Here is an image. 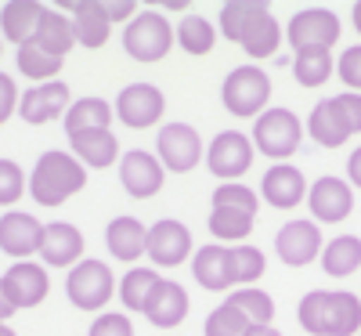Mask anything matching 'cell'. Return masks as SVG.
Here are the masks:
<instances>
[{"instance_id":"ee69618b","label":"cell","mask_w":361,"mask_h":336,"mask_svg":"<svg viewBox=\"0 0 361 336\" xmlns=\"http://www.w3.org/2000/svg\"><path fill=\"white\" fill-rule=\"evenodd\" d=\"M87 336H134V325L127 315H116V311H102L94 318V325H90Z\"/></svg>"},{"instance_id":"9c48e42d","label":"cell","mask_w":361,"mask_h":336,"mask_svg":"<svg viewBox=\"0 0 361 336\" xmlns=\"http://www.w3.org/2000/svg\"><path fill=\"white\" fill-rule=\"evenodd\" d=\"M156 156L163 170L170 174H188L202 163V138L192 124H163L156 138Z\"/></svg>"},{"instance_id":"f1b7e54d","label":"cell","mask_w":361,"mask_h":336,"mask_svg":"<svg viewBox=\"0 0 361 336\" xmlns=\"http://www.w3.org/2000/svg\"><path fill=\"white\" fill-rule=\"evenodd\" d=\"M322 271L333 275V279H347V275H354L361 268V239L357 235H336L325 242L322 250Z\"/></svg>"},{"instance_id":"74e56055","label":"cell","mask_w":361,"mask_h":336,"mask_svg":"<svg viewBox=\"0 0 361 336\" xmlns=\"http://www.w3.org/2000/svg\"><path fill=\"white\" fill-rule=\"evenodd\" d=\"M231 308H238L253 325H271V318H275V300H271V293L257 289V286H246V289H235L228 296Z\"/></svg>"},{"instance_id":"b9f144b4","label":"cell","mask_w":361,"mask_h":336,"mask_svg":"<svg viewBox=\"0 0 361 336\" xmlns=\"http://www.w3.org/2000/svg\"><path fill=\"white\" fill-rule=\"evenodd\" d=\"M329 105H333V112L340 116V124L354 134H361V95H336V98H329Z\"/></svg>"},{"instance_id":"db71d44e","label":"cell","mask_w":361,"mask_h":336,"mask_svg":"<svg viewBox=\"0 0 361 336\" xmlns=\"http://www.w3.org/2000/svg\"><path fill=\"white\" fill-rule=\"evenodd\" d=\"M0 54H4V37H0Z\"/></svg>"},{"instance_id":"8992f818","label":"cell","mask_w":361,"mask_h":336,"mask_svg":"<svg viewBox=\"0 0 361 336\" xmlns=\"http://www.w3.org/2000/svg\"><path fill=\"white\" fill-rule=\"evenodd\" d=\"M66 293L80 311H105V304L116 296V275L105 260L83 257L76 268H69Z\"/></svg>"},{"instance_id":"681fc988","label":"cell","mask_w":361,"mask_h":336,"mask_svg":"<svg viewBox=\"0 0 361 336\" xmlns=\"http://www.w3.org/2000/svg\"><path fill=\"white\" fill-rule=\"evenodd\" d=\"M156 8H166V11H188V8H195L192 0H156Z\"/></svg>"},{"instance_id":"f35d334b","label":"cell","mask_w":361,"mask_h":336,"mask_svg":"<svg viewBox=\"0 0 361 336\" xmlns=\"http://www.w3.org/2000/svg\"><path fill=\"white\" fill-rule=\"evenodd\" d=\"M250 329H253V322L238 311V308H231L228 300L221 304V308L209 311V318H206V325H202L206 336H246Z\"/></svg>"},{"instance_id":"11a10c76","label":"cell","mask_w":361,"mask_h":336,"mask_svg":"<svg viewBox=\"0 0 361 336\" xmlns=\"http://www.w3.org/2000/svg\"><path fill=\"white\" fill-rule=\"evenodd\" d=\"M357 336H361V332H357Z\"/></svg>"},{"instance_id":"60d3db41","label":"cell","mask_w":361,"mask_h":336,"mask_svg":"<svg viewBox=\"0 0 361 336\" xmlns=\"http://www.w3.org/2000/svg\"><path fill=\"white\" fill-rule=\"evenodd\" d=\"M29 192V177L15 160H0V206H15Z\"/></svg>"},{"instance_id":"e575fe53","label":"cell","mask_w":361,"mask_h":336,"mask_svg":"<svg viewBox=\"0 0 361 336\" xmlns=\"http://www.w3.org/2000/svg\"><path fill=\"white\" fill-rule=\"evenodd\" d=\"M177 44H180V51L202 58L217 47V25L202 15H185L177 25Z\"/></svg>"},{"instance_id":"484cf974","label":"cell","mask_w":361,"mask_h":336,"mask_svg":"<svg viewBox=\"0 0 361 336\" xmlns=\"http://www.w3.org/2000/svg\"><path fill=\"white\" fill-rule=\"evenodd\" d=\"M192 275L202 289H214V293H224L231 289V275H228V246L221 242H209V246L195 250L192 253Z\"/></svg>"},{"instance_id":"7c38bea8","label":"cell","mask_w":361,"mask_h":336,"mask_svg":"<svg viewBox=\"0 0 361 336\" xmlns=\"http://www.w3.org/2000/svg\"><path fill=\"white\" fill-rule=\"evenodd\" d=\"M44 232L47 224L40 217H33L25 210H8L0 217V250L15 260H33L44 246Z\"/></svg>"},{"instance_id":"30bf717a","label":"cell","mask_w":361,"mask_h":336,"mask_svg":"<svg viewBox=\"0 0 361 336\" xmlns=\"http://www.w3.org/2000/svg\"><path fill=\"white\" fill-rule=\"evenodd\" d=\"M116 119L127 124L130 131H148L156 127L163 112H166V98L156 83H130L116 95Z\"/></svg>"},{"instance_id":"ffe728a7","label":"cell","mask_w":361,"mask_h":336,"mask_svg":"<svg viewBox=\"0 0 361 336\" xmlns=\"http://www.w3.org/2000/svg\"><path fill=\"white\" fill-rule=\"evenodd\" d=\"M83 246H87V239H83V232L76 224L54 221L44 232L40 260H44V268H76L83 260Z\"/></svg>"},{"instance_id":"4316f807","label":"cell","mask_w":361,"mask_h":336,"mask_svg":"<svg viewBox=\"0 0 361 336\" xmlns=\"http://www.w3.org/2000/svg\"><path fill=\"white\" fill-rule=\"evenodd\" d=\"M282 40H286V37H282V25H279V18L271 15V11H264V15L250 18V25H246L243 40H238V47H243L250 58H257V62H264V58L279 54Z\"/></svg>"},{"instance_id":"e0dca14e","label":"cell","mask_w":361,"mask_h":336,"mask_svg":"<svg viewBox=\"0 0 361 336\" xmlns=\"http://www.w3.org/2000/svg\"><path fill=\"white\" fill-rule=\"evenodd\" d=\"M58 8L73 18L76 44H80V47L98 51V47L109 44V37H112V18H109V11H105V0H62Z\"/></svg>"},{"instance_id":"d590c367","label":"cell","mask_w":361,"mask_h":336,"mask_svg":"<svg viewBox=\"0 0 361 336\" xmlns=\"http://www.w3.org/2000/svg\"><path fill=\"white\" fill-rule=\"evenodd\" d=\"M253 224L257 217H250V213H238V210H224V206H214L209 210V235L224 242H235V246H243V239L253 235Z\"/></svg>"},{"instance_id":"7402d4cb","label":"cell","mask_w":361,"mask_h":336,"mask_svg":"<svg viewBox=\"0 0 361 336\" xmlns=\"http://www.w3.org/2000/svg\"><path fill=\"white\" fill-rule=\"evenodd\" d=\"M69 152L87 167V170H109L116 160H123L119 138L112 131H83L69 138Z\"/></svg>"},{"instance_id":"83f0119b","label":"cell","mask_w":361,"mask_h":336,"mask_svg":"<svg viewBox=\"0 0 361 336\" xmlns=\"http://www.w3.org/2000/svg\"><path fill=\"white\" fill-rule=\"evenodd\" d=\"M112 116H116V109L105 98L90 95V98H80V102L69 105L62 127H66L69 138L73 134H83V131H112Z\"/></svg>"},{"instance_id":"8fae6325","label":"cell","mask_w":361,"mask_h":336,"mask_svg":"<svg viewBox=\"0 0 361 336\" xmlns=\"http://www.w3.org/2000/svg\"><path fill=\"white\" fill-rule=\"evenodd\" d=\"M69 105H73V90L62 80L33 83L29 90H22L18 116H22V124H29V127H44V124H54V119H66Z\"/></svg>"},{"instance_id":"7bdbcfd3","label":"cell","mask_w":361,"mask_h":336,"mask_svg":"<svg viewBox=\"0 0 361 336\" xmlns=\"http://www.w3.org/2000/svg\"><path fill=\"white\" fill-rule=\"evenodd\" d=\"M336 76L343 80V87H350L354 95L361 90V44H354V47H347L343 54H340V62H336Z\"/></svg>"},{"instance_id":"d4e9b609","label":"cell","mask_w":361,"mask_h":336,"mask_svg":"<svg viewBox=\"0 0 361 336\" xmlns=\"http://www.w3.org/2000/svg\"><path fill=\"white\" fill-rule=\"evenodd\" d=\"M29 44H37L40 51H47L51 58H62L66 62V54L76 47V29H73V18L66 11H54L47 8L40 25H37V37L29 40Z\"/></svg>"},{"instance_id":"cb8c5ba5","label":"cell","mask_w":361,"mask_h":336,"mask_svg":"<svg viewBox=\"0 0 361 336\" xmlns=\"http://www.w3.org/2000/svg\"><path fill=\"white\" fill-rule=\"evenodd\" d=\"M105 246L116 260L123 264H134L148 253V228L137 221V217H116L109 228H105Z\"/></svg>"},{"instance_id":"44dd1931","label":"cell","mask_w":361,"mask_h":336,"mask_svg":"<svg viewBox=\"0 0 361 336\" xmlns=\"http://www.w3.org/2000/svg\"><path fill=\"white\" fill-rule=\"evenodd\" d=\"M188 293L180 282L173 279H159V286L152 289V296H148V308H145V318L152 322L156 329H173L188 318Z\"/></svg>"},{"instance_id":"8d00e7d4","label":"cell","mask_w":361,"mask_h":336,"mask_svg":"<svg viewBox=\"0 0 361 336\" xmlns=\"http://www.w3.org/2000/svg\"><path fill=\"white\" fill-rule=\"evenodd\" d=\"M15 66L25 80H33V83H51L58 80V73H62V58H51L47 51H40L37 44H22L18 47V58H15Z\"/></svg>"},{"instance_id":"836d02e7","label":"cell","mask_w":361,"mask_h":336,"mask_svg":"<svg viewBox=\"0 0 361 336\" xmlns=\"http://www.w3.org/2000/svg\"><path fill=\"white\" fill-rule=\"evenodd\" d=\"M307 134H311V138H314V145H322V148H343V145H347V138H350V131L340 124V116L333 112L329 98H325V102H318V105L311 109Z\"/></svg>"},{"instance_id":"603a6c76","label":"cell","mask_w":361,"mask_h":336,"mask_svg":"<svg viewBox=\"0 0 361 336\" xmlns=\"http://www.w3.org/2000/svg\"><path fill=\"white\" fill-rule=\"evenodd\" d=\"M44 4L40 0H11V4L0 8V37L11 40L15 47L29 44L37 37V25L44 18Z\"/></svg>"},{"instance_id":"f907efd6","label":"cell","mask_w":361,"mask_h":336,"mask_svg":"<svg viewBox=\"0 0 361 336\" xmlns=\"http://www.w3.org/2000/svg\"><path fill=\"white\" fill-rule=\"evenodd\" d=\"M246 336H282V332H279L275 325H253V329H250Z\"/></svg>"},{"instance_id":"4dcf8cb0","label":"cell","mask_w":361,"mask_h":336,"mask_svg":"<svg viewBox=\"0 0 361 336\" xmlns=\"http://www.w3.org/2000/svg\"><path fill=\"white\" fill-rule=\"evenodd\" d=\"M333 73H336L333 51L307 47V51H296V58H293V76L300 87H322V83H329Z\"/></svg>"},{"instance_id":"7a4b0ae2","label":"cell","mask_w":361,"mask_h":336,"mask_svg":"<svg viewBox=\"0 0 361 336\" xmlns=\"http://www.w3.org/2000/svg\"><path fill=\"white\" fill-rule=\"evenodd\" d=\"M83 188H87V167L73 152H44L33 167V174H29V196L44 210L69 203Z\"/></svg>"},{"instance_id":"52a82bcc","label":"cell","mask_w":361,"mask_h":336,"mask_svg":"<svg viewBox=\"0 0 361 336\" xmlns=\"http://www.w3.org/2000/svg\"><path fill=\"white\" fill-rule=\"evenodd\" d=\"M343 33V22L336 11L329 8H304L289 18V47L293 51H307V47H322V51H333L336 40Z\"/></svg>"},{"instance_id":"2e32d148","label":"cell","mask_w":361,"mask_h":336,"mask_svg":"<svg viewBox=\"0 0 361 336\" xmlns=\"http://www.w3.org/2000/svg\"><path fill=\"white\" fill-rule=\"evenodd\" d=\"M322 239H325L322 224H314V221H289L279 232V239H275L279 260L286 268H307V264H314L322 257V250H325Z\"/></svg>"},{"instance_id":"277c9868","label":"cell","mask_w":361,"mask_h":336,"mask_svg":"<svg viewBox=\"0 0 361 336\" xmlns=\"http://www.w3.org/2000/svg\"><path fill=\"white\" fill-rule=\"evenodd\" d=\"M253 148L260 156L275 160V163H286L293 152L304 141V124L296 119L293 109H267L264 116H257L253 124Z\"/></svg>"},{"instance_id":"bcb514c9","label":"cell","mask_w":361,"mask_h":336,"mask_svg":"<svg viewBox=\"0 0 361 336\" xmlns=\"http://www.w3.org/2000/svg\"><path fill=\"white\" fill-rule=\"evenodd\" d=\"M137 8H141L137 0H105V11H109L112 25H116V22H127V25H130V22L141 15Z\"/></svg>"},{"instance_id":"5b68a950","label":"cell","mask_w":361,"mask_h":336,"mask_svg":"<svg viewBox=\"0 0 361 336\" xmlns=\"http://www.w3.org/2000/svg\"><path fill=\"white\" fill-rule=\"evenodd\" d=\"M177 33L173 25L166 22V15L159 11H141L127 29H123V51L141 66H152V62H163L170 54Z\"/></svg>"},{"instance_id":"4fadbf2b","label":"cell","mask_w":361,"mask_h":336,"mask_svg":"<svg viewBox=\"0 0 361 336\" xmlns=\"http://www.w3.org/2000/svg\"><path fill=\"white\" fill-rule=\"evenodd\" d=\"M4 289L15 304V311H29V308H40L51 293V275L44 264L37 260H15L8 271H4Z\"/></svg>"},{"instance_id":"f546056e","label":"cell","mask_w":361,"mask_h":336,"mask_svg":"<svg viewBox=\"0 0 361 336\" xmlns=\"http://www.w3.org/2000/svg\"><path fill=\"white\" fill-rule=\"evenodd\" d=\"M267 8H271L267 0H228V4H221V18H217L221 37L231 40V44H238V40H243V33H246V25H250V18L264 15Z\"/></svg>"},{"instance_id":"9a60e30c","label":"cell","mask_w":361,"mask_h":336,"mask_svg":"<svg viewBox=\"0 0 361 336\" xmlns=\"http://www.w3.org/2000/svg\"><path fill=\"white\" fill-rule=\"evenodd\" d=\"M119 181H123L127 196H134V199H152V196H159V188H163L166 170H163V163H159L156 152L130 148V152H123V160H119Z\"/></svg>"},{"instance_id":"ac0fdd59","label":"cell","mask_w":361,"mask_h":336,"mask_svg":"<svg viewBox=\"0 0 361 336\" xmlns=\"http://www.w3.org/2000/svg\"><path fill=\"white\" fill-rule=\"evenodd\" d=\"M148 257L156 268H180L192 257V232L180 221H156L148 228Z\"/></svg>"},{"instance_id":"3957f363","label":"cell","mask_w":361,"mask_h":336,"mask_svg":"<svg viewBox=\"0 0 361 336\" xmlns=\"http://www.w3.org/2000/svg\"><path fill=\"white\" fill-rule=\"evenodd\" d=\"M221 102L238 119L264 116L267 102H271V76L260 66H238V69H231L224 87H221Z\"/></svg>"},{"instance_id":"ab89813d","label":"cell","mask_w":361,"mask_h":336,"mask_svg":"<svg viewBox=\"0 0 361 336\" xmlns=\"http://www.w3.org/2000/svg\"><path fill=\"white\" fill-rule=\"evenodd\" d=\"M214 206H224V210H238V213H250V217H257L260 210V196L243 185V181H228V185H221L214 192Z\"/></svg>"},{"instance_id":"ba28073f","label":"cell","mask_w":361,"mask_h":336,"mask_svg":"<svg viewBox=\"0 0 361 336\" xmlns=\"http://www.w3.org/2000/svg\"><path fill=\"white\" fill-rule=\"evenodd\" d=\"M253 156H257L253 138H246L243 131H221L206 148V167L228 185V181H238L253 167Z\"/></svg>"},{"instance_id":"f5cc1de1","label":"cell","mask_w":361,"mask_h":336,"mask_svg":"<svg viewBox=\"0 0 361 336\" xmlns=\"http://www.w3.org/2000/svg\"><path fill=\"white\" fill-rule=\"evenodd\" d=\"M0 336H18V332H15V329H11L8 322H0Z\"/></svg>"},{"instance_id":"1f68e13d","label":"cell","mask_w":361,"mask_h":336,"mask_svg":"<svg viewBox=\"0 0 361 336\" xmlns=\"http://www.w3.org/2000/svg\"><path fill=\"white\" fill-rule=\"evenodd\" d=\"M267 271V260L257 246H250V242H243V246H228V275H231V286L246 289L253 282L264 279Z\"/></svg>"},{"instance_id":"7dc6e473","label":"cell","mask_w":361,"mask_h":336,"mask_svg":"<svg viewBox=\"0 0 361 336\" xmlns=\"http://www.w3.org/2000/svg\"><path fill=\"white\" fill-rule=\"evenodd\" d=\"M347 177H350L354 188H361V145L350 152V160H347Z\"/></svg>"},{"instance_id":"d6986e66","label":"cell","mask_w":361,"mask_h":336,"mask_svg":"<svg viewBox=\"0 0 361 336\" xmlns=\"http://www.w3.org/2000/svg\"><path fill=\"white\" fill-rule=\"evenodd\" d=\"M307 188H311L307 177L289 163H275L260 181L264 203L275 206V210H296L300 203H307Z\"/></svg>"},{"instance_id":"c3c4849f","label":"cell","mask_w":361,"mask_h":336,"mask_svg":"<svg viewBox=\"0 0 361 336\" xmlns=\"http://www.w3.org/2000/svg\"><path fill=\"white\" fill-rule=\"evenodd\" d=\"M11 315H15V304H11V296H8L4 282H0V322H8Z\"/></svg>"},{"instance_id":"f6af8a7d","label":"cell","mask_w":361,"mask_h":336,"mask_svg":"<svg viewBox=\"0 0 361 336\" xmlns=\"http://www.w3.org/2000/svg\"><path fill=\"white\" fill-rule=\"evenodd\" d=\"M18 102H22V95H18L15 76L11 73H0V127H4L8 119L18 112Z\"/></svg>"},{"instance_id":"6da1fadb","label":"cell","mask_w":361,"mask_h":336,"mask_svg":"<svg viewBox=\"0 0 361 336\" xmlns=\"http://www.w3.org/2000/svg\"><path fill=\"white\" fill-rule=\"evenodd\" d=\"M300 329L311 336H357L361 332V300L354 293L314 289L296 308Z\"/></svg>"},{"instance_id":"d6a6232c","label":"cell","mask_w":361,"mask_h":336,"mask_svg":"<svg viewBox=\"0 0 361 336\" xmlns=\"http://www.w3.org/2000/svg\"><path fill=\"white\" fill-rule=\"evenodd\" d=\"M163 275L156 268H130L123 279H119V300H123L127 311H141L148 308V296H152V289L159 286Z\"/></svg>"},{"instance_id":"816d5d0a","label":"cell","mask_w":361,"mask_h":336,"mask_svg":"<svg viewBox=\"0 0 361 336\" xmlns=\"http://www.w3.org/2000/svg\"><path fill=\"white\" fill-rule=\"evenodd\" d=\"M350 22H354V29H357V37H361V0L354 4V15H350Z\"/></svg>"},{"instance_id":"5bb4252c","label":"cell","mask_w":361,"mask_h":336,"mask_svg":"<svg viewBox=\"0 0 361 336\" xmlns=\"http://www.w3.org/2000/svg\"><path fill=\"white\" fill-rule=\"evenodd\" d=\"M307 210L314 224H340L354 213V188L340 177H318L307 188Z\"/></svg>"}]
</instances>
